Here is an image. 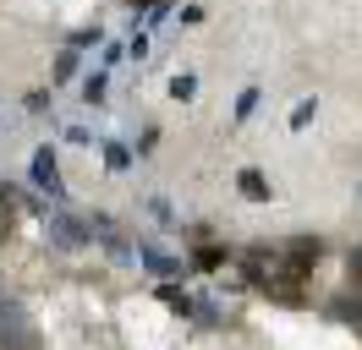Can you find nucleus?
<instances>
[{"mask_svg":"<svg viewBox=\"0 0 362 350\" xmlns=\"http://www.w3.org/2000/svg\"><path fill=\"white\" fill-rule=\"evenodd\" d=\"M77 99H83L88 109H105V104H110V71H105V66L83 71V83H77Z\"/></svg>","mask_w":362,"mask_h":350,"instance_id":"39448f33","label":"nucleus"},{"mask_svg":"<svg viewBox=\"0 0 362 350\" xmlns=\"http://www.w3.org/2000/svg\"><path fill=\"white\" fill-rule=\"evenodd\" d=\"M121 61H127V39H105L99 44V66H105V71H115Z\"/></svg>","mask_w":362,"mask_h":350,"instance_id":"f3484780","label":"nucleus"},{"mask_svg":"<svg viewBox=\"0 0 362 350\" xmlns=\"http://www.w3.org/2000/svg\"><path fill=\"white\" fill-rule=\"evenodd\" d=\"M192 323L198 328H220L226 323V301H220V296H192Z\"/></svg>","mask_w":362,"mask_h":350,"instance_id":"1a4fd4ad","label":"nucleus"},{"mask_svg":"<svg viewBox=\"0 0 362 350\" xmlns=\"http://www.w3.org/2000/svg\"><path fill=\"white\" fill-rule=\"evenodd\" d=\"M143 208H148V219H154L159 230H181V219H176V208H170V203H165V197H148V203H143Z\"/></svg>","mask_w":362,"mask_h":350,"instance_id":"2eb2a0df","label":"nucleus"},{"mask_svg":"<svg viewBox=\"0 0 362 350\" xmlns=\"http://www.w3.org/2000/svg\"><path fill=\"white\" fill-rule=\"evenodd\" d=\"M45 241H49V252H66V258H77V252H88V246H93L88 219L71 214L66 203H61L55 214H45Z\"/></svg>","mask_w":362,"mask_h":350,"instance_id":"f257e3e1","label":"nucleus"},{"mask_svg":"<svg viewBox=\"0 0 362 350\" xmlns=\"http://www.w3.org/2000/svg\"><path fill=\"white\" fill-rule=\"evenodd\" d=\"M159 137H165V131H159V126H143V131H137V137H132V153H137V159H154Z\"/></svg>","mask_w":362,"mask_h":350,"instance_id":"a211bd4d","label":"nucleus"},{"mask_svg":"<svg viewBox=\"0 0 362 350\" xmlns=\"http://www.w3.org/2000/svg\"><path fill=\"white\" fill-rule=\"evenodd\" d=\"M351 279H362V241L351 246Z\"/></svg>","mask_w":362,"mask_h":350,"instance_id":"5701e85b","label":"nucleus"},{"mask_svg":"<svg viewBox=\"0 0 362 350\" xmlns=\"http://www.w3.org/2000/svg\"><path fill=\"white\" fill-rule=\"evenodd\" d=\"M28 186L33 192H45L49 203H66V175H61V153L39 143V148L28 153Z\"/></svg>","mask_w":362,"mask_h":350,"instance_id":"f03ea898","label":"nucleus"},{"mask_svg":"<svg viewBox=\"0 0 362 350\" xmlns=\"http://www.w3.org/2000/svg\"><path fill=\"white\" fill-rule=\"evenodd\" d=\"M165 93H170L176 104H192V99H198V71H170Z\"/></svg>","mask_w":362,"mask_h":350,"instance_id":"f8f14e48","label":"nucleus"},{"mask_svg":"<svg viewBox=\"0 0 362 350\" xmlns=\"http://www.w3.org/2000/svg\"><path fill=\"white\" fill-rule=\"evenodd\" d=\"M329 318H335V323L362 328V296H351V290H346V296H335V301H329Z\"/></svg>","mask_w":362,"mask_h":350,"instance_id":"9b49d317","label":"nucleus"},{"mask_svg":"<svg viewBox=\"0 0 362 350\" xmlns=\"http://www.w3.org/2000/svg\"><path fill=\"white\" fill-rule=\"evenodd\" d=\"M148 6H159V0H127V11H132V22H143V11Z\"/></svg>","mask_w":362,"mask_h":350,"instance_id":"4be33fe9","label":"nucleus"},{"mask_svg":"<svg viewBox=\"0 0 362 350\" xmlns=\"http://www.w3.org/2000/svg\"><path fill=\"white\" fill-rule=\"evenodd\" d=\"M83 219H88V236L99 241V246H105V241H110V236H121V219H115L110 208H88V214H83Z\"/></svg>","mask_w":362,"mask_h":350,"instance_id":"9d476101","label":"nucleus"},{"mask_svg":"<svg viewBox=\"0 0 362 350\" xmlns=\"http://www.w3.org/2000/svg\"><path fill=\"white\" fill-rule=\"evenodd\" d=\"M258 104H264V88H258V83H247L242 93H236V109H230V115H236V126H247L252 115H258Z\"/></svg>","mask_w":362,"mask_h":350,"instance_id":"ddd939ff","label":"nucleus"},{"mask_svg":"<svg viewBox=\"0 0 362 350\" xmlns=\"http://www.w3.org/2000/svg\"><path fill=\"white\" fill-rule=\"evenodd\" d=\"M66 44H71V49H93V44H105V28H99V22H93V28H77Z\"/></svg>","mask_w":362,"mask_h":350,"instance_id":"6ab92c4d","label":"nucleus"},{"mask_svg":"<svg viewBox=\"0 0 362 350\" xmlns=\"http://www.w3.org/2000/svg\"><path fill=\"white\" fill-rule=\"evenodd\" d=\"M226 262H230V246H226V241H209V236L187 252V268H192V274H220Z\"/></svg>","mask_w":362,"mask_h":350,"instance_id":"20e7f679","label":"nucleus"},{"mask_svg":"<svg viewBox=\"0 0 362 350\" xmlns=\"http://www.w3.org/2000/svg\"><path fill=\"white\" fill-rule=\"evenodd\" d=\"M204 17H209L204 6H181V28H204Z\"/></svg>","mask_w":362,"mask_h":350,"instance_id":"412c9836","label":"nucleus"},{"mask_svg":"<svg viewBox=\"0 0 362 350\" xmlns=\"http://www.w3.org/2000/svg\"><path fill=\"white\" fill-rule=\"evenodd\" d=\"M23 109H28V115H49V109H55V93H49V88H28Z\"/></svg>","mask_w":362,"mask_h":350,"instance_id":"dca6fc26","label":"nucleus"},{"mask_svg":"<svg viewBox=\"0 0 362 350\" xmlns=\"http://www.w3.org/2000/svg\"><path fill=\"white\" fill-rule=\"evenodd\" d=\"M61 143H66V148H93L99 137H93L88 126H66V131H61Z\"/></svg>","mask_w":362,"mask_h":350,"instance_id":"aec40b11","label":"nucleus"},{"mask_svg":"<svg viewBox=\"0 0 362 350\" xmlns=\"http://www.w3.org/2000/svg\"><path fill=\"white\" fill-rule=\"evenodd\" d=\"M77 71H83V49H55V61H49V83L61 88V83H71V77H77Z\"/></svg>","mask_w":362,"mask_h":350,"instance_id":"6e6552de","label":"nucleus"},{"mask_svg":"<svg viewBox=\"0 0 362 350\" xmlns=\"http://www.w3.org/2000/svg\"><path fill=\"white\" fill-rule=\"evenodd\" d=\"M313 121H318V99L308 93V99H296V104H291V115H286V126H291V131H308Z\"/></svg>","mask_w":362,"mask_h":350,"instance_id":"4468645a","label":"nucleus"},{"mask_svg":"<svg viewBox=\"0 0 362 350\" xmlns=\"http://www.w3.org/2000/svg\"><path fill=\"white\" fill-rule=\"evenodd\" d=\"M236 192L247 197V203H269L274 186H269V175L258 170V164H247V170H236Z\"/></svg>","mask_w":362,"mask_h":350,"instance_id":"0eeeda50","label":"nucleus"},{"mask_svg":"<svg viewBox=\"0 0 362 350\" xmlns=\"http://www.w3.org/2000/svg\"><path fill=\"white\" fill-rule=\"evenodd\" d=\"M137 268H143L148 279H181V274H192V268H187V258L165 252L154 236H137Z\"/></svg>","mask_w":362,"mask_h":350,"instance_id":"7ed1b4c3","label":"nucleus"},{"mask_svg":"<svg viewBox=\"0 0 362 350\" xmlns=\"http://www.w3.org/2000/svg\"><path fill=\"white\" fill-rule=\"evenodd\" d=\"M99 159H105V175H127L137 164L132 143H121V137H99Z\"/></svg>","mask_w":362,"mask_h":350,"instance_id":"423d86ee","label":"nucleus"}]
</instances>
